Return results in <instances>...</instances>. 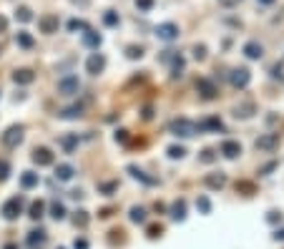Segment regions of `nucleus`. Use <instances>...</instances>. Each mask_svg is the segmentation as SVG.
Instances as JSON below:
<instances>
[{
    "label": "nucleus",
    "mask_w": 284,
    "mask_h": 249,
    "mask_svg": "<svg viewBox=\"0 0 284 249\" xmlns=\"http://www.w3.org/2000/svg\"><path fill=\"white\" fill-rule=\"evenodd\" d=\"M0 214H3V219H8V222H15L23 214V196H10L3 206H0Z\"/></svg>",
    "instance_id": "nucleus-1"
},
{
    "label": "nucleus",
    "mask_w": 284,
    "mask_h": 249,
    "mask_svg": "<svg viewBox=\"0 0 284 249\" xmlns=\"http://www.w3.org/2000/svg\"><path fill=\"white\" fill-rule=\"evenodd\" d=\"M169 131L174 134V136H181V139H189V136H194V134H199V126L194 121H186V118H179V121H171V126H169Z\"/></svg>",
    "instance_id": "nucleus-2"
},
{
    "label": "nucleus",
    "mask_w": 284,
    "mask_h": 249,
    "mask_svg": "<svg viewBox=\"0 0 284 249\" xmlns=\"http://www.w3.org/2000/svg\"><path fill=\"white\" fill-rule=\"evenodd\" d=\"M23 136H25V129L20 126V123H15V126H10L3 136H0V141H3L5 149H18L23 144Z\"/></svg>",
    "instance_id": "nucleus-3"
},
{
    "label": "nucleus",
    "mask_w": 284,
    "mask_h": 249,
    "mask_svg": "<svg viewBox=\"0 0 284 249\" xmlns=\"http://www.w3.org/2000/svg\"><path fill=\"white\" fill-rule=\"evenodd\" d=\"M78 91H80L78 76H66V78L58 81V93H61V96H73V93H78Z\"/></svg>",
    "instance_id": "nucleus-4"
},
{
    "label": "nucleus",
    "mask_w": 284,
    "mask_h": 249,
    "mask_svg": "<svg viewBox=\"0 0 284 249\" xmlns=\"http://www.w3.org/2000/svg\"><path fill=\"white\" fill-rule=\"evenodd\" d=\"M229 81H231L234 88H247L249 81H252V73H249V68H234L229 73Z\"/></svg>",
    "instance_id": "nucleus-5"
},
{
    "label": "nucleus",
    "mask_w": 284,
    "mask_h": 249,
    "mask_svg": "<svg viewBox=\"0 0 284 249\" xmlns=\"http://www.w3.org/2000/svg\"><path fill=\"white\" fill-rule=\"evenodd\" d=\"M58 25H61V20H58V15H53V13H46V15L38 18L40 33H58Z\"/></svg>",
    "instance_id": "nucleus-6"
},
{
    "label": "nucleus",
    "mask_w": 284,
    "mask_h": 249,
    "mask_svg": "<svg viewBox=\"0 0 284 249\" xmlns=\"http://www.w3.org/2000/svg\"><path fill=\"white\" fill-rule=\"evenodd\" d=\"M196 93H199L201 98L212 101V98L216 96V86H214V81H209V78H199V81H196Z\"/></svg>",
    "instance_id": "nucleus-7"
},
{
    "label": "nucleus",
    "mask_w": 284,
    "mask_h": 249,
    "mask_svg": "<svg viewBox=\"0 0 284 249\" xmlns=\"http://www.w3.org/2000/svg\"><path fill=\"white\" fill-rule=\"evenodd\" d=\"M103 68H106V56L103 53H91L88 61H86V71L91 76H98V73H103Z\"/></svg>",
    "instance_id": "nucleus-8"
},
{
    "label": "nucleus",
    "mask_w": 284,
    "mask_h": 249,
    "mask_svg": "<svg viewBox=\"0 0 284 249\" xmlns=\"http://www.w3.org/2000/svg\"><path fill=\"white\" fill-rule=\"evenodd\" d=\"M30 159H33V164H38V166H51V164H53V151L46 149V146H35Z\"/></svg>",
    "instance_id": "nucleus-9"
},
{
    "label": "nucleus",
    "mask_w": 284,
    "mask_h": 249,
    "mask_svg": "<svg viewBox=\"0 0 284 249\" xmlns=\"http://www.w3.org/2000/svg\"><path fill=\"white\" fill-rule=\"evenodd\" d=\"M254 146H257V151H267L269 154V151H274L279 146V134H264V136L257 139Z\"/></svg>",
    "instance_id": "nucleus-10"
},
{
    "label": "nucleus",
    "mask_w": 284,
    "mask_h": 249,
    "mask_svg": "<svg viewBox=\"0 0 284 249\" xmlns=\"http://www.w3.org/2000/svg\"><path fill=\"white\" fill-rule=\"evenodd\" d=\"M156 35L161 40H174V38H179V25L176 23H161V25H156Z\"/></svg>",
    "instance_id": "nucleus-11"
},
{
    "label": "nucleus",
    "mask_w": 284,
    "mask_h": 249,
    "mask_svg": "<svg viewBox=\"0 0 284 249\" xmlns=\"http://www.w3.org/2000/svg\"><path fill=\"white\" fill-rule=\"evenodd\" d=\"M219 154L221 156H226V159H236L239 154H241V144L239 141H221V146H219Z\"/></svg>",
    "instance_id": "nucleus-12"
},
{
    "label": "nucleus",
    "mask_w": 284,
    "mask_h": 249,
    "mask_svg": "<svg viewBox=\"0 0 284 249\" xmlns=\"http://www.w3.org/2000/svg\"><path fill=\"white\" fill-rule=\"evenodd\" d=\"M204 184H207L209 189L219 191V189H224V184H226V176H224L221 171H214V174H207V176H204Z\"/></svg>",
    "instance_id": "nucleus-13"
},
{
    "label": "nucleus",
    "mask_w": 284,
    "mask_h": 249,
    "mask_svg": "<svg viewBox=\"0 0 284 249\" xmlns=\"http://www.w3.org/2000/svg\"><path fill=\"white\" fill-rule=\"evenodd\" d=\"M13 81L18 83V86H28V83L35 81V73H33L30 68H18V71L13 73Z\"/></svg>",
    "instance_id": "nucleus-14"
},
{
    "label": "nucleus",
    "mask_w": 284,
    "mask_h": 249,
    "mask_svg": "<svg viewBox=\"0 0 284 249\" xmlns=\"http://www.w3.org/2000/svg\"><path fill=\"white\" fill-rule=\"evenodd\" d=\"M244 56H247V58H252V61H259V58L264 56L262 43H257V40H249V43L244 46Z\"/></svg>",
    "instance_id": "nucleus-15"
},
{
    "label": "nucleus",
    "mask_w": 284,
    "mask_h": 249,
    "mask_svg": "<svg viewBox=\"0 0 284 249\" xmlns=\"http://www.w3.org/2000/svg\"><path fill=\"white\" fill-rule=\"evenodd\" d=\"M73 174H75V169H73L71 164H58V166H56V179H58V181H71Z\"/></svg>",
    "instance_id": "nucleus-16"
},
{
    "label": "nucleus",
    "mask_w": 284,
    "mask_h": 249,
    "mask_svg": "<svg viewBox=\"0 0 284 249\" xmlns=\"http://www.w3.org/2000/svg\"><path fill=\"white\" fill-rule=\"evenodd\" d=\"M43 212H46V201H43V199H35V201L28 206V217H30V219H35V222H38L40 217H43Z\"/></svg>",
    "instance_id": "nucleus-17"
},
{
    "label": "nucleus",
    "mask_w": 284,
    "mask_h": 249,
    "mask_svg": "<svg viewBox=\"0 0 284 249\" xmlns=\"http://www.w3.org/2000/svg\"><path fill=\"white\" fill-rule=\"evenodd\" d=\"M129 174H131L134 179H139V181L148 184V186H156V184H158V179H153V176H146V171H141L139 166H129Z\"/></svg>",
    "instance_id": "nucleus-18"
},
{
    "label": "nucleus",
    "mask_w": 284,
    "mask_h": 249,
    "mask_svg": "<svg viewBox=\"0 0 284 249\" xmlns=\"http://www.w3.org/2000/svg\"><path fill=\"white\" fill-rule=\"evenodd\" d=\"M171 219H176V222H184L186 219V201L184 199H179V201L171 204Z\"/></svg>",
    "instance_id": "nucleus-19"
},
{
    "label": "nucleus",
    "mask_w": 284,
    "mask_h": 249,
    "mask_svg": "<svg viewBox=\"0 0 284 249\" xmlns=\"http://www.w3.org/2000/svg\"><path fill=\"white\" fill-rule=\"evenodd\" d=\"M43 242H46V229L38 227V229H33V232L28 234V244H30V247H40Z\"/></svg>",
    "instance_id": "nucleus-20"
},
{
    "label": "nucleus",
    "mask_w": 284,
    "mask_h": 249,
    "mask_svg": "<svg viewBox=\"0 0 284 249\" xmlns=\"http://www.w3.org/2000/svg\"><path fill=\"white\" fill-rule=\"evenodd\" d=\"M20 186H23V189L38 186V174H35V171H23V174H20Z\"/></svg>",
    "instance_id": "nucleus-21"
},
{
    "label": "nucleus",
    "mask_w": 284,
    "mask_h": 249,
    "mask_svg": "<svg viewBox=\"0 0 284 249\" xmlns=\"http://www.w3.org/2000/svg\"><path fill=\"white\" fill-rule=\"evenodd\" d=\"M171 61H174V66H171V78H181V76H184V68H186V61H184L181 56H174Z\"/></svg>",
    "instance_id": "nucleus-22"
},
{
    "label": "nucleus",
    "mask_w": 284,
    "mask_h": 249,
    "mask_svg": "<svg viewBox=\"0 0 284 249\" xmlns=\"http://www.w3.org/2000/svg\"><path fill=\"white\" fill-rule=\"evenodd\" d=\"M80 116H83V106H71L58 111V118H80Z\"/></svg>",
    "instance_id": "nucleus-23"
},
{
    "label": "nucleus",
    "mask_w": 284,
    "mask_h": 249,
    "mask_svg": "<svg viewBox=\"0 0 284 249\" xmlns=\"http://www.w3.org/2000/svg\"><path fill=\"white\" fill-rule=\"evenodd\" d=\"M83 43L91 46V48H98V46H101V35L93 33V30L88 28V30H83Z\"/></svg>",
    "instance_id": "nucleus-24"
},
{
    "label": "nucleus",
    "mask_w": 284,
    "mask_h": 249,
    "mask_svg": "<svg viewBox=\"0 0 284 249\" xmlns=\"http://www.w3.org/2000/svg\"><path fill=\"white\" fill-rule=\"evenodd\" d=\"M61 146H63L66 154H71V151L78 146V134H68V136H63V139H61Z\"/></svg>",
    "instance_id": "nucleus-25"
},
{
    "label": "nucleus",
    "mask_w": 284,
    "mask_h": 249,
    "mask_svg": "<svg viewBox=\"0 0 284 249\" xmlns=\"http://www.w3.org/2000/svg\"><path fill=\"white\" fill-rule=\"evenodd\" d=\"M88 222H91V217H88V212H83V209L73 214V224H75L78 229H86V227H88Z\"/></svg>",
    "instance_id": "nucleus-26"
},
{
    "label": "nucleus",
    "mask_w": 284,
    "mask_h": 249,
    "mask_svg": "<svg viewBox=\"0 0 284 249\" xmlns=\"http://www.w3.org/2000/svg\"><path fill=\"white\" fill-rule=\"evenodd\" d=\"M15 43H18L20 48H33V35H30L28 30H20V33L15 35Z\"/></svg>",
    "instance_id": "nucleus-27"
},
{
    "label": "nucleus",
    "mask_w": 284,
    "mask_h": 249,
    "mask_svg": "<svg viewBox=\"0 0 284 249\" xmlns=\"http://www.w3.org/2000/svg\"><path fill=\"white\" fill-rule=\"evenodd\" d=\"M252 113H254V103H241V106L234 108V116L236 118H249Z\"/></svg>",
    "instance_id": "nucleus-28"
},
{
    "label": "nucleus",
    "mask_w": 284,
    "mask_h": 249,
    "mask_svg": "<svg viewBox=\"0 0 284 249\" xmlns=\"http://www.w3.org/2000/svg\"><path fill=\"white\" fill-rule=\"evenodd\" d=\"M51 217H53L56 222L66 219V206H63L61 201H53V204H51Z\"/></svg>",
    "instance_id": "nucleus-29"
},
{
    "label": "nucleus",
    "mask_w": 284,
    "mask_h": 249,
    "mask_svg": "<svg viewBox=\"0 0 284 249\" xmlns=\"http://www.w3.org/2000/svg\"><path fill=\"white\" fill-rule=\"evenodd\" d=\"M129 217H131L134 224H143V222H146V209H143V206H134Z\"/></svg>",
    "instance_id": "nucleus-30"
},
{
    "label": "nucleus",
    "mask_w": 284,
    "mask_h": 249,
    "mask_svg": "<svg viewBox=\"0 0 284 249\" xmlns=\"http://www.w3.org/2000/svg\"><path fill=\"white\" fill-rule=\"evenodd\" d=\"M201 129H214V131H224V123L219 118H207L204 123H199V131Z\"/></svg>",
    "instance_id": "nucleus-31"
},
{
    "label": "nucleus",
    "mask_w": 284,
    "mask_h": 249,
    "mask_svg": "<svg viewBox=\"0 0 284 249\" xmlns=\"http://www.w3.org/2000/svg\"><path fill=\"white\" fill-rule=\"evenodd\" d=\"M236 194H244V196H252L254 194V184L252 181H236Z\"/></svg>",
    "instance_id": "nucleus-32"
},
{
    "label": "nucleus",
    "mask_w": 284,
    "mask_h": 249,
    "mask_svg": "<svg viewBox=\"0 0 284 249\" xmlns=\"http://www.w3.org/2000/svg\"><path fill=\"white\" fill-rule=\"evenodd\" d=\"M15 18H18L20 23H30V20H33V10L25 8V5H20V8L15 10Z\"/></svg>",
    "instance_id": "nucleus-33"
},
{
    "label": "nucleus",
    "mask_w": 284,
    "mask_h": 249,
    "mask_svg": "<svg viewBox=\"0 0 284 249\" xmlns=\"http://www.w3.org/2000/svg\"><path fill=\"white\" fill-rule=\"evenodd\" d=\"M91 25L86 23V20H78V18H73V20H68V30L71 33H75V30H88Z\"/></svg>",
    "instance_id": "nucleus-34"
},
{
    "label": "nucleus",
    "mask_w": 284,
    "mask_h": 249,
    "mask_svg": "<svg viewBox=\"0 0 284 249\" xmlns=\"http://www.w3.org/2000/svg\"><path fill=\"white\" fill-rule=\"evenodd\" d=\"M196 209H199L201 214H209V212H212V201H209L207 196H199V199H196Z\"/></svg>",
    "instance_id": "nucleus-35"
},
{
    "label": "nucleus",
    "mask_w": 284,
    "mask_h": 249,
    "mask_svg": "<svg viewBox=\"0 0 284 249\" xmlns=\"http://www.w3.org/2000/svg\"><path fill=\"white\" fill-rule=\"evenodd\" d=\"M126 58H131V61L143 58V46H129V48H126Z\"/></svg>",
    "instance_id": "nucleus-36"
},
{
    "label": "nucleus",
    "mask_w": 284,
    "mask_h": 249,
    "mask_svg": "<svg viewBox=\"0 0 284 249\" xmlns=\"http://www.w3.org/2000/svg\"><path fill=\"white\" fill-rule=\"evenodd\" d=\"M116 189H118V181H101L98 184V191L101 194H113Z\"/></svg>",
    "instance_id": "nucleus-37"
},
{
    "label": "nucleus",
    "mask_w": 284,
    "mask_h": 249,
    "mask_svg": "<svg viewBox=\"0 0 284 249\" xmlns=\"http://www.w3.org/2000/svg\"><path fill=\"white\" fill-rule=\"evenodd\" d=\"M146 234H148V239H158L161 234H164V227H161V224H148Z\"/></svg>",
    "instance_id": "nucleus-38"
},
{
    "label": "nucleus",
    "mask_w": 284,
    "mask_h": 249,
    "mask_svg": "<svg viewBox=\"0 0 284 249\" xmlns=\"http://www.w3.org/2000/svg\"><path fill=\"white\" fill-rule=\"evenodd\" d=\"M103 23H106L108 28H116V25H118V13H113V10H106V15H103Z\"/></svg>",
    "instance_id": "nucleus-39"
},
{
    "label": "nucleus",
    "mask_w": 284,
    "mask_h": 249,
    "mask_svg": "<svg viewBox=\"0 0 284 249\" xmlns=\"http://www.w3.org/2000/svg\"><path fill=\"white\" fill-rule=\"evenodd\" d=\"M199 159L204 161V164H212V161H216V151H214V149H204Z\"/></svg>",
    "instance_id": "nucleus-40"
},
{
    "label": "nucleus",
    "mask_w": 284,
    "mask_h": 249,
    "mask_svg": "<svg viewBox=\"0 0 284 249\" xmlns=\"http://www.w3.org/2000/svg\"><path fill=\"white\" fill-rule=\"evenodd\" d=\"M169 156L171 159H184L186 156V149L184 146H169Z\"/></svg>",
    "instance_id": "nucleus-41"
},
{
    "label": "nucleus",
    "mask_w": 284,
    "mask_h": 249,
    "mask_svg": "<svg viewBox=\"0 0 284 249\" xmlns=\"http://www.w3.org/2000/svg\"><path fill=\"white\" fill-rule=\"evenodd\" d=\"M194 58H196V61H204V58H207V46H204V43L194 46Z\"/></svg>",
    "instance_id": "nucleus-42"
},
{
    "label": "nucleus",
    "mask_w": 284,
    "mask_h": 249,
    "mask_svg": "<svg viewBox=\"0 0 284 249\" xmlns=\"http://www.w3.org/2000/svg\"><path fill=\"white\" fill-rule=\"evenodd\" d=\"M136 8H139L141 13H148V10L153 8V0H136Z\"/></svg>",
    "instance_id": "nucleus-43"
},
{
    "label": "nucleus",
    "mask_w": 284,
    "mask_h": 249,
    "mask_svg": "<svg viewBox=\"0 0 284 249\" xmlns=\"http://www.w3.org/2000/svg\"><path fill=\"white\" fill-rule=\"evenodd\" d=\"M124 234H126L124 229H111V244H116V242L121 244V242H124Z\"/></svg>",
    "instance_id": "nucleus-44"
},
{
    "label": "nucleus",
    "mask_w": 284,
    "mask_h": 249,
    "mask_svg": "<svg viewBox=\"0 0 284 249\" xmlns=\"http://www.w3.org/2000/svg\"><path fill=\"white\" fill-rule=\"evenodd\" d=\"M8 174H10V164L8 161H0V181H5Z\"/></svg>",
    "instance_id": "nucleus-45"
},
{
    "label": "nucleus",
    "mask_w": 284,
    "mask_h": 249,
    "mask_svg": "<svg viewBox=\"0 0 284 249\" xmlns=\"http://www.w3.org/2000/svg\"><path fill=\"white\" fill-rule=\"evenodd\" d=\"M267 222H269V224H277V222H282V212H277V209H272V212L267 214Z\"/></svg>",
    "instance_id": "nucleus-46"
},
{
    "label": "nucleus",
    "mask_w": 284,
    "mask_h": 249,
    "mask_svg": "<svg viewBox=\"0 0 284 249\" xmlns=\"http://www.w3.org/2000/svg\"><path fill=\"white\" fill-rule=\"evenodd\" d=\"M73 249H88V239H75L73 242Z\"/></svg>",
    "instance_id": "nucleus-47"
},
{
    "label": "nucleus",
    "mask_w": 284,
    "mask_h": 249,
    "mask_svg": "<svg viewBox=\"0 0 284 249\" xmlns=\"http://www.w3.org/2000/svg\"><path fill=\"white\" fill-rule=\"evenodd\" d=\"M241 0H219V5L221 8H234V5H239Z\"/></svg>",
    "instance_id": "nucleus-48"
},
{
    "label": "nucleus",
    "mask_w": 284,
    "mask_h": 249,
    "mask_svg": "<svg viewBox=\"0 0 284 249\" xmlns=\"http://www.w3.org/2000/svg\"><path fill=\"white\" fill-rule=\"evenodd\" d=\"M116 141H121V144H124V141H129V131H124V129H121V131H116Z\"/></svg>",
    "instance_id": "nucleus-49"
},
{
    "label": "nucleus",
    "mask_w": 284,
    "mask_h": 249,
    "mask_svg": "<svg viewBox=\"0 0 284 249\" xmlns=\"http://www.w3.org/2000/svg\"><path fill=\"white\" fill-rule=\"evenodd\" d=\"M111 214H113V209H111V206H106V209H101V212H98V217H101V219H108Z\"/></svg>",
    "instance_id": "nucleus-50"
},
{
    "label": "nucleus",
    "mask_w": 284,
    "mask_h": 249,
    "mask_svg": "<svg viewBox=\"0 0 284 249\" xmlns=\"http://www.w3.org/2000/svg\"><path fill=\"white\" fill-rule=\"evenodd\" d=\"M274 239H277V242H284V227L274 232Z\"/></svg>",
    "instance_id": "nucleus-51"
},
{
    "label": "nucleus",
    "mask_w": 284,
    "mask_h": 249,
    "mask_svg": "<svg viewBox=\"0 0 284 249\" xmlns=\"http://www.w3.org/2000/svg\"><path fill=\"white\" fill-rule=\"evenodd\" d=\"M272 76H274V78H282V66H274V68H272Z\"/></svg>",
    "instance_id": "nucleus-52"
},
{
    "label": "nucleus",
    "mask_w": 284,
    "mask_h": 249,
    "mask_svg": "<svg viewBox=\"0 0 284 249\" xmlns=\"http://www.w3.org/2000/svg\"><path fill=\"white\" fill-rule=\"evenodd\" d=\"M164 209H166V206L161 204V201H156V204H153V212H158V214H161V212H164Z\"/></svg>",
    "instance_id": "nucleus-53"
},
{
    "label": "nucleus",
    "mask_w": 284,
    "mask_h": 249,
    "mask_svg": "<svg viewBox=\"0 0 284 249\" xmlns=\"http://www.w3.org/2000/svg\"><path fill=\"white\" fill-rule=\"evenodd\" d=\"M71 196H73V199H80V196H83V191H80V189H73Z\"/></svg>",
    "instance_id": "nucleus-54"
},
{
    "label": "nucleus",
    "mask_w": 284,
    "mask_h": 249,
    "mask_svg": "<svg viewBox=\"0 0 284 249\" xmlns=\"http://www.w3.org/2000/svg\"><path fill=\"white\" fill-rule=\"evenodd\" d=\"M5 28H8V20H5V18H3V15H0V33H3V30H5Z\"/></svg>",
    "instance_id": "nucleus-55"
},
{
    "label": "nucleus",
    "mask_w": 284,
    "mask_h": 249,
    "mask_svg": "<svg viewBox=\"0 0 284 249\" xmlns=\"http://www.w3.org/2000/svg\"><path fill=\"white\" fill-rule=\"evenodd\" d=\"M3 249H18V244H13V242H8V244H3Z\"/></svg>",
    "instance_id": "nucleus-56"
},
{
    "label": "nucleus",
    "mask_w": 284,
    "mask_h": 249,
    "mask_svg": "<svg viewBox=\"0 0 284 249\" xmlns=\"http://www.w3.org/2000/svg\"><path fill=\"white\" fill-rule=\"evenodd\" d=\"M257 3H259V5H272L274 0H257Z\"/></svg>",
    "instance_id": "nucleus-57"
},
{
    "label": "nucleus",
    "mask_w": 284,
    "mask_h": 249,
    "mask_svg": "<svg viewBox=\"0 0 284 249\" xmlns=\"http://www.w3.org/2000/svg\"><path fill=\"white\" fill-rule=\"evenodd\" d=\"M58 249H63V247H58Z\"/></svg>",
    "instance_id": "nucleus-58"
}]
</instances>
